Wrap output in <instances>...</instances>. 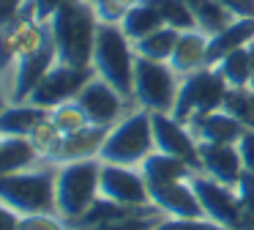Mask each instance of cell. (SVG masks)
<instances>
[{"instance_id": "6da1fadb", "label": "cell", "mask_w": 254, "mask_h": 230, "mask_svg": "<svg viewBox=\"0 0 254 230\" xmlns=\"http://www.w3.org/2000/svg\"><path fill=\"white\" fill-rule=\"evenodd\" d=\"M52 44L58 52V63L90 69L99 33V14L88 0H66L55 16L47 22Z\"/></svg>"}, {"instance_id": "7a4b0ae2", "label": "cell", "mask_w": 254, "mask_h": 230, "mask_svg": "<svg viewBox=\"0 0 254 230\" xmlns=\"http://www.w3.org/2000/svg\"><path fill=\"white\" fill-rule=\"evenodd\" d=\"M134 66H137V49L131 38L123 33V27L115 22H99L93 60H90L93 74L110 82L128 102H134Z\"/></svg>"}, {"instance_id": "3957f363", "label": "cell", "mask_w": 254, "mask_h": 230, "mask_svg": "<svg viewBox=\"0 0 254 230\" xmlns=\"http://www.w3.org/2000/svg\"><path fill=\"white\" fill-rule=\"evenodd\" d=\"M156 151L153 120L148 110H128L118 123L107 129L104 145L99 159L110 164H126V167H142V162Z\"/></svg>"}, {"instance_id": "277c9868", "label": "cell", "mask_w": 254, "mask_h": 230, "mask_svg": "<svg viewBox=\"0 0 254 230\" xmlns=\"http://www.w3.org/2000/svg\"><path fill=\"white\" fill-rule=\"evenodd\" d=\"M0 203L14 208L19 217L55 211V164L39 162L19 173L0 175Z\"/></svg>"}, {"instance_id": "5b68a950", "label": "cell", "mask_w": 254, "mask_h": 230, "mask_svg": "<svg viewBox=\"0 0 254 230\" xmlns=\"http://www.w3.org/2000/svg\"><path fill=\"white\" fill-rule=\"evenodd\" d=\"M101 159L55 164V211L68 225L99 200Z\"/></svg>"}, {"instance_id": "8992f818", "label": "cell", "mask_w": 254, "mask_h": 230, "mask_svg": "<svg viewBox=\"0 0 254 230\" xmlns=\"http://www.w3.org/2000/svg\"><path fill=\"white\" fill-rule=\"evenodd\" d=\"M183 77L170 63L139 58L134 66V107L148 113H172Z\"/></svg>"}, {"instance_id": "52a82bcc", "label": "cell", "mask_w": 254, "mask_h": 230, "mask_svg": "<svg viewBox=\"0 0 254 230\" xmlns=\"http://www.w3.org/2000/svg\"><path fill=\"white\" fill-rule=\"evenodd\" d=\"M224 96L227 82L219 77L213 66H205V69H197L181 80V91H178L172 115L183 123H194L202 115L224 107Z\"/></svg>"}, {"instance_id": "ba28073f", "label": "cell", "mask_w": 254, "mask_h": 230, "mask_svg": "<svg viewBox=\"0 0 254 230\" xmlns=\"http://www.w3.org/2000/svg\"><path fill=\"white\" fill-rule=\"evenodd\" d=\"M191 186L197 192V200L202 206L205 219L221 225L227 230H243V211H241V197L238 189L230 184L213 181L202 173L191 175Z\"/></svg>"}, {"instance_id": "9c48e42d", "label": "cell", "mask_w": 254, "mask_h": 230, "mask_svg": "<svg viewBox=\"0 0 254 230\" xmlns=\"http://www.w3.org/2000/svg\"><path fill=\"white\" fill-rule=\"evenodd\" d=\"M99 197L112 203H121L128 208H142L153 206L148 192V181H145L139 167H126V164H110L101 162V178H99Z\"/></svg>"}, {"instance_id": "30bf717a", "label": "cell", "mask_w": 254, "mask_h": 230, "mask_svg": "<svg viewBox=\"0 0 254 230\" xmlns=\"http://www.w3.org/2000/svg\"><path fill=\"white\" fill-rule=\"evenodd\" d=\"M77 102H79V107L88 113L90 123L107 126V129H110L112 123H118L128 110H134V102H128L123 93H118L110 82H104L96 74L90 77V80L85 82V88L77 93Z\"/></svg>"}, {"instance_id": "8fae6325", "label": "cell", "mask_w": 254, "mask_h": 230, "mask_svg": "<svg viewBox=\"0 0 254 230\" xmlns=\"http://www.w3.org/2000/svg\"><path fill=\"white\" fill-rule=\"evenodd\" d=\"M93 77V69H77V66H66V63H55L47 77L33 88V93L28 96V102L39 104L44 110H52L63 102L77 99V93L85 88V82Z\"/></svg>"}, {"instance_id": "7c38bea8", "label": "cell", "mask_w": 254, "mask_h": 230, "mask_svg": "<svg viewBox=\"0 0 254 230\" xmlns=\"http://www.w3.org/2000/svg\"><path fill=\"white\" fill-rule=\"evenodd\" d=\"M150 120H153L156 151L178 156L189 162L194 170H199V142L194 137L191 126L178 120L172 113H150Z\"/></svg>"}, {"instance_id": "4fadbf2b", "label": "cell", "mask_w": 254, "mask_h": 230, "mask_svg": "<svg viewBox=\"0 0 254 230\" xmlns=\"http://www.w3.org/2000/svg\"><path fill=\"white\" fill-rule=\"evenodd\" d=\"M55 63H58V52H55V44H52V36H50L39 49L22 55L14 63L11 74H8V102H28L33 88L44 80L47 71Z\"/></svg>"}, {"instance_id": "5bb4252c", "label": "cell", "mask_w": 254, "mask_h": 230, "mask_svg": "<svg viewBox=\"0 0 254 230\" xmlns=\"http://www.w3.org/2000/svg\"><path fill=\"white\" fill-rule=\"evenodd\" d=\"M150 203L159 208L164 217L172 219H205L202 206L197 200V192L191 186V178L170 181V184H153L148 186Z\"/></svg>"}, {"instance_id": "9a60e30c", "label": "cell", "mask_w": 254, "mask_h": 230, "mask_svg": "<svg viewBox=\"0 0 254 230\" xmlns=\"http://www.w3.org/2000/svg\"><path fill=\"white\" fill-rule=\"evenodd\" d=\"M197 173L208 175L221 184L238 186L243 175V162L238 145H224V142H199V170Z\"/></svg>"}, {"instance_id": "2e32d148", "label": "cell", "mask_w": 254, "mask_h": 230, "mask_svg": "<svg viewBox=\"0 0 254 230\" xmlns=\"http://www.w3.org/2000/svg\"><path fill=\"white\" fill-rule=\"evenodd\" d=\"M107 137V126H85L74 134H63L61 148L50 159L52 164H66V162H85V159H99L101 145Z\"/></svg>"}, {"instance_id": "e0dca14e", "label": "cell", "mask_w": 254, "mask_h": 230, "mask_svg": "<svg viewBox=\"0 0 254 230\" xmlns=\"http://www.w3.org/2000/svg\"><path fill=\"white\" fill-rule=\"evenodd\" d=\"M208 33L197 30H181L175 41V49H172V58H170V66L178 71L181 77L191 74L197 69H205L208 66Z\"/></svg>"}, {"instance_id": "ac0fdd59", "label": "cell", "mask_w": 254, "mask_h": 230, "mask_svg": "<svg viewBox=\"0 0 254 230\" xmlns=\"http://www.w3.org/2000/svg\"><path fill=\"white\" fill-rule=\"evenodd\" d=\"M254 41V16H235L227 27L208 38V66L219 63L224 55L243 49Z\"/></svg>"}, {"instance_id": "d6986e66", "label": "cell", "mask_w": 254, "mask_h": 230, "mask_svg": "<svg viewBox=\"0 0 254 230\" xmlns=\"http://www.w3.org/2000/svg\"><path fill=\"white\" fill-rule=\"evenodd\" d=\"M189 126H191L197 142H224V145H238V140L246 131L243 123H238L227 110H213Z\"/></svg>"}, {"instance_id": "ffe728a7", "label": "cell", "mask_w": 254, "mask_h": 230, "mask_svg": "<svg viewBox=\"0 0 254 230\" xmlns=\"http://www.w3.org/2000/svg\"><path fill=\"white\" fill-rule=\"evenodd\" d=\"M44 118H50V110L39 107L33 102H8L0 107V134L3 137H28Z\"/></svg>"}, {"instance_id": "44dd1931", "label": "cell", "mask_w": 254, "mask_h": 230, "mask_svg": "<svg viewBox=\"0 0 254 230\" xmlns=\"http://www.w3.org/2000/svg\"><path fill=\"white\" fill-rule=\"evenodd\" d=\"M139 170H142L148 186L170 184V181H183V178H191V175L197 173L189 162H183V159H178V156H170V153H161V151L150 153Z\"/></svg>"}, {"instance_id": "7402d4cb", "label": "cell", "mask_w": 254, "mask_h": 230, "mask_svg": "<svg viewBox=\"0 0 254 230\" xmlns=\"http://www.w3.org/2000/svg\"><path fill=\"white\" fill-rule=\"evenodd\" d=\"M121 27H123V33L137 44V41H142V38H148L150 33H156L159 27H164V19H161V14L148 3V0H142V3L126 8V14H123V19H121Z\"/></svg>"}, {"instance_id": "603a6c76", "label": "cell", "mask_w": 254, "mask_h": 230, "mask_svg": "<svg viewBox=\"0 0 254 230\" xmlns=\"http://www.w3.org/2000/svg\"><path fill=\"white\" fill-rule=\"evenodd\" d=\"M39 153L33 151L28 137H3L0 142V175L19 173L33 164H39Z\"/></svg>"}, {"instance_id": "cb8c5ba5", "label": "cell", "mask_w": 254, "mask_h": 230, "mask_svg": "<svg viewBox=\"0 0 254 230\" xmlns=\"http://www.w3.org/2000/svg\"><path fill=\"white\" fill-rule=\"evenodd\" d=\"M186 5H189V11H191V16H194L197 30L208 33V36L219 33L221 27H227L232 19H235V14H232L221 0H186Z\"/></svg>"}, {"instance_id": "d4e9b609", "label": "cell", "mask_w": 254, "mask_h": 230, "mask_svg": "<svg viewBox=\"0 0 254 230\" xmlns=\"http://www.w3.org/2000/svg\"><path fill=\"white\" fill-rule=\"evenodd\" d=\"M178 36H181V30H178V27L164 25V27H159L156 33H150L148 38L137 41V44H134V49H137L139 58H150V60H161V63H170Z\"/></svg>"}, {"instance_id": "484cf974", "label": "cell", "mask_w": 254, "mask_h": 230, "mask_svg": "<svg viewBox=\"0 0 254 230\" xmlns=\"http://www.w3.org/2000/svg\"><path fill=\"white\" fill-rule=\"evenodd\" d=\"M219 77L227 82V88H246L252 85V66H249V49H235L224 55L219 63H213Z\"/></svg>"}, {"instance_id": "4316f807", "label": "cell", "mask_w": 254, "mask_h": 230, "mask_svg": "<svg viewBox=\"0 0 254 230\" xmlns=\"http://www.w3.org/2000/svg\"><path fill=\"white\" fill-rule=\"evenodd\" d=\"M238 123H243V129H254V88H227L224 107Z\"/></svg>"}, {"instance_id": "83f0119b", "label": "cell", "mask_w": 254, "mask_h": 230, "mask_svg": "<svg viewBox=\"0 0 254 230\" xmlns=\"http://www.w3.org/2000/svg\"><path fill=\"white\" fill-rule=\"evenodd\" d=\"M50 120L58 126V129H61V134H74V131L90 126L88 113L79 107L77 99H71V102H63V104H58V107H52V110H50Z\"/></svg>"}, {"instance_id": "f1b7e54d", "label": "cell", "mask_w": 254, "mask_h": 230, "mask_svg": "<svg viewBox=\"0 0 254 230\" xmlns=\"http://www.w3.org/2000/svg\"><path fill=\"white\" fill-rule=\"evenodd\" d=\"M28 140H30V145H33V151L39 153L41 162H50V159L55 156V151L61 148L63 134H61V129H58V126L52 123L50 118H44V120H41V123L28 134Z\"/></svg>"}, {"instance_id": "f546056e", "label": "cell", "mask_w": 254, "mask_h": 230, "mask_svg": "<svg viewBox=\"0 0 254 230\" xmlns=\"http://www.w3.org/2000/svg\"><path fill=\"white\" fill-rule=\"evenodd\" d=\"M148 3L161 14L164 25L178 27V30H191V27H197L194 25L191 11H189V5H186V0H148Z\"/></svg>"}, {"instance_id": "4dcf8cb0", "label": "cell", "mask_w": 254, "mask_h": 230, "mask_svg": "<svg viewBox=\"0 0 254 230\" xmlns=\"http://www.w3.org/2000/svg\"><path fill=\"white\" fill-rule=\"evenodd\" d=\"M161 219H164V214L156 206H148L139 214H131V217H123L118 222L99 225V228H88V230H156L161 225Z\"/></svg>"}, {"instance_id": "1f68e13d", "label": "cell", "mask_w": 254, "mask_h": 230, "mask_svg": "<svg viewBox=\"0 0 254 230\" xmlns=\"http://www.w3.org/2000/svg\"><path fill=\"white\" fill-rule=\"evenodd\" d=\"M19 230H71V225L55 211L47 214H28L19 219Z\"/></svg>"}, {"instance_id": "d6a6232c", "label": "cell", "mask_w": 254, "mask_h": 230, "mask_svg": "<svg viewBox=\"0 0 254 230\" xmlns=\"http://www.w3.org/2000/svg\"><path fill=\"white\" fill-rule=\"evenodd\" d=\"M235 189H238V197H241L243 230H254V175L252 173H243Z\"/></svg>"}, {"instance_id": "836d02e7", "label": "cell", "mask_w": 254, "mask_h": 230, "mask_svg": "<svg viewBox=\"0 0 254 230\" xmlns=\"http://www.w3.org/2000/svg\"><path fill=\"white\" fill-rule=\"evenodd\" d=\"M30 0H0V30H6L11 22H17L22 16V11L28 8Z\"/></svg>"}, {"instance_id": "e575fe53", "label": "cell", "mask_w": 254, "mask_h": 230, "mask_svg": "<svg viewBox=\"0 0 254 230\" xmlns=\"http://www.w3.org/2000/svg\"><path fill=\"white\" fill-rule=\"evenodd\" d=\"M238 153H241V162H243V173L254 175V129L243 131V137L238 140Z\"/></svg>"}, {"instance_id": "d590c367", "label": "cell", "mask_w": 254, "mask_h": 230, "mask_svg": "<svg viewBox=\"0 0 254 230\" xmlns=\"http://www.w3.org/2000/svg\"><path fill=\"white\" fill-rule=\"evenodd\" d=\"M66 3V0H30V8H33V14H36V19L39 22H50L52 16L61 11V5Z\"/></svg>"}, {"instance_id": "8d00e7d4", "label": "cell", "mask_w": 254, "mask_h": 230, "mask_svg": "<svg viewBox=\"0 0 254 230\" xmlns=\"http://www.w3.org/2000/svg\"><path fill=\"white\" fill-rule=\"evenodd\" d=\"M19 214L8 208L6 203H0V230H19Z\"/></svg>"}, {"instance_id": "74e56055", "label": "cell", "mask_w": 254, "mask_h": 230, "mask_svg": "<svg viewBox=\"0 0 254 230\" xmlns=\"http://www.w3.org/2000/svg\"><path fill=\"white\" fill-rule=\"evenodd\" d=\"M6 104H8V82L0 74V107H6Z\"/></svg>"}, {"instance_id": "f35d334b", "label": "cell", "mask_w": 254, "mask_h": 230, "mask_svg": "<svg viewBox=\"0 0 254 230\" xmlns=\"http://www.w3.org/2000/svg\"><path fill=\"white\" fill-rule=\"evenodd\" d=\"M249 66H252V88H254V41L252 44H249Z\"/></svg>"}, {"instance_id": "ab89813d", "label": "cell", "mask_w": 254, "mask_h": 230, "mask_svg": "<svg viewBox=\"0 0 254 230\" xmlns=\"http://www.w3.org/2000/svg\"><path fill=\"white\" fill-rule=\"evenodd\" d=\"M118 5H123V8H131V5H137V3H142V0H115Z\"/></svg>"}, {"instance_id": "60d3db41", "label": "cell", "mask_w": 254, "mask_h": 230, "mask_svg": "<svg viewBox=\"0 0 254 230\" xmlns=\"http://www.w3.org/2000/svg\"><path fill=\"white\" fill-rule=\"evenodd\" d=\"M88 3H93V5H96V3H99V0H88Z\"/></svg>"}, {"instance_id": "b9f144b4", "label": "cell", "mask_w": 254, "mask_h": 230, "mask_svg": "<svg viewBox=\"0 0 254 230\" xmlns=\"http://www.w3.org/2000/svg\"><path fill=\"white\" fill-rule=\"evenodd\" d=\"M0 142H3V134H0Z\"/></svg>"}]
</instances>
